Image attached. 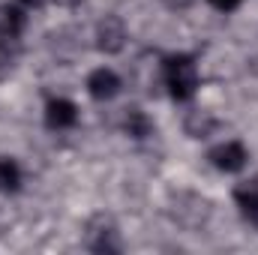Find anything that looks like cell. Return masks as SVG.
I'll return each mask as SVG.
<instances>
[{
    "label": "cell",
    "mask_w": 258,
    "mask_h": 255,
    "mask_svg": "<svg viewBox=\"0 0 258 255\" xmlns=\"http://www.w3.org/2000/svg\"><path fill=\"white\" fill-rule=\"evenodd\" d=\"M162 78L165 87L171 93V99L177 102H189L198 90V66L189 54H171L162 60Z\"/></svg>",
    "instance_id": "6da1fadb"
},
{
    "label": "cell",
    "mask_w": 258,
    "mask_h": 255,
    "mask_svg": "<svg viewBox=\"0 0 258 255\" xmlns=\"http://www.w3.org/2000/svg\"><path fill=\"white\" fill-rule=\"evenodd\" d=\"M210 165L216 168V171H222V174H237V171H243V165L249 162V150L240 144V141H222V144H216L213 150H210Z\"/></svg>",
    "instance_id": "7a4b0ae2"
},
{
    "label": "cell",
    "mask_w": 258,
    "mask_h": 255,
    "mask_svg": "<svg viewBox=\"0 0 258 255\" xmlns=\"http://www.w3.org/2000/svg\"><path fill=\"white\" fill-rule=\"evenodd\" d=\"M96 48L102 51V54H120L123 51V45H126V24H123V18H117V15H105L99 24H96Z\"/></svg>",
    "instance_id": "3957f363"
},
{
    "label": "cell",
    "mask_w": 258,
    "mask_h": 255,
    "mask_svg": "<svg viewBox=\"0 0 258 255\" xmlns=\"http://www.w3.org/2000/svg\"><path fill=\"white\" fill-rule=\"evenodd\" d=\"M120 87H123V81H120V75H117L111 66H99V69H93V72L87 75V93H90L96 102L114 99V96L120 93Z\"/></svg>",
    "instance_id": "277c9868"
},
{
    "label": "cell",
    "mask_w": 258,
    "mask_h": 255,
    "mask_svg": "<svg viewBox=\"0 0 258 255\" xmlns=\"http://www.w3.org/2000/svg\"><path fill=\"white\" fill-rule=\"evenodd\" d=\"M45 123L51 129H69L78 123V105L66 96H54L45 102Z\"/></svg>",
    "instance_id": "5b68a950"
},
{
    "label": "cell",
    "mask_w": 258,
    "mask_h": 255,
    "mask_svg": "<svg viewBox=\"0 0 258 255\" xmlns=\"http://www.w3.org/2000/svg\"><path fill=\"white\" fill-rule=\"evenodd\" d=\"M90 234H93V240H90V249H93V252H117V249H120V243L114 240V237H117V228H114L111 219L96 216V219L90 222Z\"/></svg>",
    "instance_id": "8992f818"
},
{
    "label": "cell",
    "mask_w": 258,
    "mask_h": 255,
    "mask_svg": "<svg viewBox=\"0 0 258 255\" xmlns=\"http://www.w3.org/2000/svg\"><path fill=\"white\" fill-rule=\"evenodd\" d=\"M234 204H237V210L243 213L246 222L258 225V180H243L234 189Z\"/></svg>",
    "instance_id": "52a82bcc"
},
{
    "label": "cell",
    "mask_w": 258,
    "mask_h": 255,
    "mask_svg": "<svg viewBox=\"0 0 258 255\" xmlns=\"http://www.w3.org/2000/svg\"><path fill=\"white\" fill-rule=\"evenodd\" d=\"M183 129H186L189 138H207L216 129V117L210 111H204V108H192L186 114V120H183Z\"/></svg>",
    "instance_id": "ba28073f"
},
{
    "label": "cell",
    "mask_w": 258,
    "mask_h": 255,
    "mask_svg": "<svg viewBox=\"0 0 258 255\" xmlns=\"http://www.w3.org/2000/svg\"><path fill=\"white\" fill-rule=\"evenodd\" d=\"M123 132L129 138H135V141H144V138L153 135V120L141 108H129L126 117H123Z\"/></svg>",
    "instance_id": "9c48e42d"
},
{
    "label": "cell",
    "mask_w": 258,
    "mask_h": 255,
    "mask_svg": "<svg viewBox=\"0 0 258 255\" xmlns=\"http://www.w3.org/2000/svg\"><path fill=\"white\" fill-rule=\"evenodd\" d=\"M24 27H27V12H24L21 3L18 6H0V30H6L9 36L21 39Z\"/></svg>",
    "instance_id": "30bf717a"
},
{
    "label": "cell",
    "mask_w": 258,
    "mask_h": 255,
    "mask_svg": "<svg viewBox=\"0 0 258 255\" xmlns=\"http://www.w3.org/2000/svg\"><path fill=\"white\" fill-rule=\"evenodd\" d=\"M21 165L12 156H0V192H18L21 189Z\"/></svg>",
    "instance_id": "8fae6325"
},
{
    "label": "cell",
    "mask_w": 258,
    "mask_h": 255,
    "mask_svg": "<svg viewBox=\"0 0 258 255\" xmlns=\"http://www.w3.org/2000/svg\"><path fill=\"white\" fill-rule=\"evenodd\" d=\"M18 57V36H9L6 30H0V75H6Z\"/></svg>",
    "instance_id": "7c38bea8"
},
{
    "label": "cell",
    "mask_w": 258,
    "mask_h": 255,
    "mask_svg": "<svg viewBox=\"0 0 258 255\" xmlns=\"http://www.w3.org/2000/svg\"><path fill=\"white\" fill-rule=\"evenodd\" d=\"M216 12H234L237 6H240V0H207Z\"/></svg>",
    "instance_id": "4fadbf2b"
},
{
    "label": "cell",
    "mask_w": 258,
    "mask_h": 255,
    "mask_svg": "<svg viewBox=\"0 0 258 255\" xmlns=\"http://www.w3.org/2000/svg\"><path fill=\"white\" fill-rule=\"evenodd\" d=\"M162 3H165L168 9H186V6H189L192 0H162Z\"/></svg>",
    "instance_id": "5bb4252c"
},
{
    "label": "cell",
    "mask_w": 258,
    "mask_h": 255,
    "mask_svg": "<svg viewBox=\"0 0 258 255\" xmlns=\"http://www.w3.org/2000/svg\"><path fill=\"white\" fill-rule=\"evenodd\" d=\"M57 6H63V9H75V6H81L84 0H54Z\"/></svg>",
    "instance_id": "9a60e30c"
},
{
    "label": "cell",
    "mask_w": 258,
    "mask_h": 255,
    "mask_svg": "<svg viewBox=\"0 0 258 255\" xmlns=\"http://www.w3.org/2000/svg\"><path fill=\"white\" fill-rule=\"evenodd\" d=\"M18 3H21V6H24V9H33V6H42V3H45V0H18Z\"/></svg>",
    "instance_id": "2e32d148"
}]
</instances>
